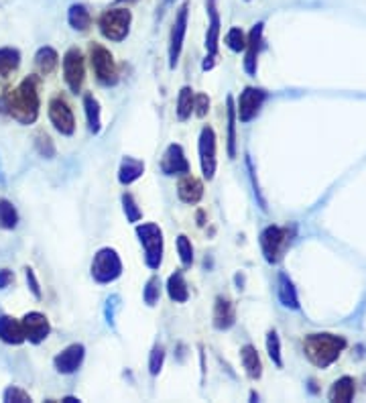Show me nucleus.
<instances>
[{
	"instance_id": "nucleus-1",
	"label": "nucleus",
	"mask_w": 366,
	"mask_h": 403,
	"mask_svg": "<svg viewBox=\"0 0 366 403\" xmlns=\"http://www.w3.org/2000/svg\"><path fill=\"white\" fill-rule=\"evenodd\" d=\"M0 110L8 112L21 125H33L39 116V90L37 78L29 76L18 83V88L0 98Z\"/></svg>"
},
{
	"instance_id": "nucleus-2",
	"label": "nucleus",
	"mask_w": 366,
	"mask_h": 403,
	"mask_svg": "<svg viewBox=\"0 0 366 403\" xmlns=\"http://www.w3.org/2000/svg\"><path fill=\"white\" fill-rule=\"evenodd\" d=\"M344 348H346V340L336 334H309L303 340L305 356L319 369H326L334 361H338Z\"/></svg>"
},
{
	"instance_id": "nucleus-3",
	"label": "nucleus",
	"mask_w": 366,
	"mask_h": 403,
	"mask_svg": "<svg viewBox=\"0 0 366 403\" xmlns=\"http://www.w3.org/2000/svg\"><path fill=\"white\" fill-rule=\"evenodd\" d=\"M131 23H133V14L129 8H108L102 12L98 27L100 33L108 39V41H125L131 33Z\"/></svg>"
},
{
	"instance_id": "nucleus-4",
	"label": "nucleus",
	"mask_w": 366,
	"mask_h": 403,
	"mask_svg": "<svg viewBox=\"0 0 366 403\" xmlns=\"http://www.w3.org/2000/svg\"><path fill=\"white\" fill-rule=\"evenodd\" d=\"M90 273L94 277L96 283H112L116 281L120 275H122V261L118 257V252L110 246H104L100 248L96 255H94V261H92V267H90Z\"/></svg>"
},
{
	"instance_id": "nucleus-5",
	"label": "nucleus",
	"mask_w": 366,
	"mask_h": 403,
	"mask_svg": "<svg viewBox=\"0 0 366 403\" xmlns=\"http://www.w3.org/2000/svg\"><path fill=\"white\" fill-rule=\"evenodd\" d=\"M137 237L145 250L146 267L159 271L163 263V231L155 222H143L137 226Z\"/></svg>"
},
{
	"instance_id": "nucleus-6",
	"label": "nucleus",
	"mask_w": 366,
	"mask_h": 403,
	"mask_svg": "<svg viewBox=\"0 0 366 403\" xmlns=\"http://www.w3.org/2000/svg\"><path fill=\"white\" fill-rule=\"evenodd\" d=\"M90 62H92V70H94L96 80L100 81L102 86H114L118 81V70H116V64H114V55L106 47H102L98 43H92Z\"/></svg>"
},
{
	"instance_id": "nucleus-7",
	"label": "nucleus",
	"mask_w": 366,
	"mask_h": 403,
	"mask_svg": "<svg viewBox=\"0 0 366 403\" xmlns=\"http://www.w3.org/2000/svg\"><path fill=\"white\" fill-rule=\"evenodd\" d=\"M289 244V229L281 226H267L261 233V248L265 255V261L275 265L281 259V252Z\"/></svg>"
},
{
	"instance_id": "nucleus-8",
	"label": "nucleus",
	"mask_w": 366,
	"mask_h": 403,
	"mask_svg": "<svg viewBox=\"0 0 366 403\" xmlns=\"http://www.w3.org/2000/svg\"><path fill=\"white\" fill-rule=\"evenodd\" d=\"M187 18H189V2H183L175 14V23H173L171 37H169V68L171 70L177 66L181 49H183V41L187 33Z\"/></svg>"
},
{
	"instance_id": "nucleus-9",
	"label": "nucleus",
	"mask_w": 366,
	"mask_h": 403,
	"mask_svg": "<svg viewBox=\"0 0 366 403\" xmlns=\"http://www.w3.org/2000/svg\"><path fill=\"white\" fill-rule=\"evenodd\" d=\"M198 151H200V167H202V175L210 181L216 175V133L212 127H204L200 133V143H198Z\"/></svg>"
},
{
	"instance_id": "nucleus-10",
	"label": "nucleus",
	"mask_w": 366,
	"mask_h": 403,
	"mask_svg": "<svg viewBox=\"0 0 366 403\" xmlns=\"http://www.w3.org/2000/svg\"><path fill=\"white\" fill-rule=\"evenodd\" d=\"M267 100V92L261 90V88H244L238 96V106H236V114H238V120L242 125L250 122L252 118H257V114L261 112L263 104Z\"/></svg>"
},
{
	"instance_id": "nucleus-11",
	"label": "nucleus",
	"mask_w": 366,
	"mask_h": 403,
	"mask_svg": "<svg viewBox=\"0 0 366 403\" xmlns=\"http://www.w3.org/2000/svg\"><path fill=\"white\" fill-rule=\"evenodd\" d=\"M64 78L66 83L70 86L73 94L81 92V86L86 80V66H83V55L79 49H70L64 55Z\"/></svg>"
},
{
	"instance_id": "nucleus-12",
	"label": "nucleus",
	"mask_w": 366,
	"mask_h": 403,
	"mask_svg": "<svg viewBox=\"0 0 366 403\" xmlns=\"http://www.w3.org/2000/svg\"><path fill=\"white\" fill-rule=\"evenodd\" d=\"M49 118H51V125L55 127L57 133H62L64 137H72L73 131H75V118H73L72 108L66 100L53 98L49 102Z\"/></svg>"
},
{
	"instance_id": "nucleus-13",
	"label": "nucleus",
	"mask_w": 366,
	"mask_h": 403,
	"mask_svg": "<svg viewBox=\"0 0 366 403\" xmlns=\"http://www.w3.org/2000/svg\"><path fill=\"white\" fill-rule=\"evenodd\" d=\"M21 326H23V332H25V340H29L33 344L43 342L49 336V332H51V326H49L47 316L41 314V312H29V314H25V318L21 320Z\"/></svg>"
},
{
	"instance_id": "nucleus-14",
	"label": "nucleus",
	"mask_w": 366,
	"mask_h": 403,
	"mask_svg": "<svg viewBox=\"0 0 366 403\" xmlns=\"http://www.w3.org/2000/svg\"><path fill=\"white\" fill-rule=\"evenodd\" d=\"M161 171L169 177H175V175H187L189 173V163L185 159V153H183V147L177 145V143H171L165 153H163V159H161Z\"/></svg>"
},
{
	"instance_id": "nucleus-15",
	"label": "nucleus",
	"mask_w": 366,
	"mask_h": 403,
	"mask_svg": "<svg viewBox=\"0 0 366 403\" xmlns=\"http://www.w3.org/2000/svg\"><path fill=\"white\" fill-rule=\"evenodd\" d=\"M83 356H86L83 344L75 342V344H70L68 348H64V350L53 359V367H55V371L62 373V375H72V373H75V371L81 367Z\"/></svg>"
},
{
	"instance_id": "nucleus-16",
	"label": "nucleus",
	"mask_w": 366,
	"mask_h": 403,
	"mask_svg": "<svg viewBox=\"0 0 366 403\" xmlns=\"http://www.w3.org/2000/svg\"><path fill=\"white\" fill-rule=\"evenodd\" d=\"M263 23H257L248 37H246V57H244V72L248 76H254L257 74V57H259V51H261V43H263Z\"/></svg>"
},
{
	"instance_id": "nucleus-17",
	"label": "nucleus",
	"mask_w": 366,
	"mask_h": 403,
	"mask_svg": "<svg viewBox=\"0 0 366 403\" xmlns=\"http://www.w3.org/2000/svg\"><path fill=\"white\" fill-rule=\"evenodd\" d=\"M206 10H208V18H210L208 33H206V51H208V57L214 60L218 55L220 41V14L216 0H206Z\"/></svg>"
},
{
	"instance_id": "nucleus-18",
	"label": "nucleus",
	"mask_w": 366,
	"mask_h": 403,
	"mask_svg": "<svg viewBox=\"0 0 366 403\" xmlns=\"http://www.w3.org/2000/svg\"><path fill=\"white\" fill-rule=\"evenodd\" d=\"M177 196L183 204H198L204 198V183L187 173L177 183Z\"/></svg>"
},
{
	"instance_id": "nucleus-19",
	"label": "nucleus",
	"mask_w": 366,
	"mask_h": 403,
	"mask_svg": "<svg viewBox=\"0 0 366 403\" xmlns=\"http://www.w3.org/2000/svg\"><path fill=\"white\" fill-rule=\"evenodd\" d=\"M236 322V310H234V304L228 300V298H216V304H214V328L216 330H228L232 328Z\"/></svg>"
},
{
	"instance_id": "nucleus-20",
	"label": "nucleus",
	"mask_w": 366,
	"mask_h": 403,
	"mask_svg": "<svg viewBox=\"0 0 366 403\" xmlns=\"http://www.w3.org/2000/svg\"><path fill=\"white\" fill-rule=\"evenodd\" d=\"M0 340L6 344H23L25 342V332L23 326L12 316H0Z\"/></svg>"
},
{
	"instance_id": "nucleus-21",
	"label": "nucleus",
	"mask_w": 366,
	"mask_h": 403,
	"mask_svg": "<svg viewBox=\"0 0 366 403\" xmlns=\"http://www.w3.org/2000/svg\"><path fill=\"white\" fill-rule=\"evenodd\" d=\"M145 173V163L135 157H122L120 167H118V181L122 185H131L133 181H137L141 175Z\"/></svg>"
},
{
	"instance_id": "nucleus-22",
	"label": "nucleus",
	"mask_w": 366,
	"mask_h": 403,
	"mask_svg": "<svg viewBox=\"0 0 366 403\" xmlns=\"http://www.w3.org/2000/svg\"><path fill=\"white\" fill-rule=\"evenodd\" d=\"M167 296L175 304H185L189 300V289H187V283H185V277H183L181 271H175V273L169 275V279H167Z\"/></svg>"
},
{
	"instance_id": "nucleus-23",
	"label": "nucleus",
	"mask_w": 366,
	"mask_h": 403,
	"mask_svg": "<svg viewBox=\"0 0 366 403\" xmlns=\"http://www.w3.org/2000/svg\"><path fill=\"white\" fill-rule=\"evenodd\" d=\"M240 359H242V367H244L246 375L252 381L261 379V375H263V363H261V356H259V352H257V348L252 344H246V346L240 348Z\"/></svg>"
},
{
	"instance_id": "nucleus-24",
	"label": "nucleus",
	"mask_w": 366,
	"mask_h": 403,
	"mask_svg": "<svg viewBox=\"0 0 366 403\" xmlns=\"http://www.w3.org/2000/svg\"><path fill=\"white\" fill-rule=\"evenodd\" d=\"M83 110H86V120H88L90 133L98 135L102 131V110H100V102L94 98V94L83 96Z\"/></svg>"
},
{
	"instance_id": "nucleus-25",
	"label": "nucleus",
	"mask_w": 366,
	"mask_h": 403,
	"mask_svg": "<svg viewBox=\"0 0 366 403\" xmlns=\"http://www.w3.org/2000/svg\"><path fill=\"white\" fill-rule=\"evenodd\" d=\"M35 66L39 70L41 76H49L57 70L60 66V55L53 47H41L37 53H35Z\"/></svg>"
},
{
	"instance_id": "nucleus-26",
	"label": "nucleus",
	"mask_w": 366,
	"mask_h": 403,
	"mask_svg": "<svg viewBox=\"0 0 366 403\" xmlns=\"http://www.w3.org/2000/svg\"><path fill=\"white\" fill-rule=\"evenodd\" d=\"M354 379L352 377H342L338 379L332 389H330V402H340V403H348L354 400V393H356V387H354Z\"/></svg>"
},
{
	"instance_id": "nucleus-27",
	"label": "nucleus",
	"mask_w": 366,
	"mask_h": 403,
	"mask_svg": "<svg viewBox=\"0 0 366 403\" xmlns=\"http://www.w3.org/2000/svg\"><path fill=\"white\" fill-rule=\"evenodd\" d=\"M68 23L75 31H88L92 25V14L83 4H72L68 10Z\"/></svg>"
},
{
	"instance_id": "nucleus-28",
	"label": "nucleus",
	"mask_w": 366,
	"mask_h": 403,
	"mask_svg": "<svg viewBox=\"0 0 366 403\" xmlns=\"http://www.w3.org/2000/svg\"><path fill=\"white\" fill-rule=\"evenodd\" d=\"M21 66V53L18 49L12 47H2L0 49V78H8L16 68Z\"/></svg>"
},
{
	"instance_id": "nucleus-29",
	"label": "nucleus",
	"mask_w": 366,
	"mask_h": 403,
	"mask_svg": "<svg viewBox=\"0 0 366 403\" xmlns=\"http://www.w3.org/2000/svg\"><path fill=\"white\" fill-rule=\"evenodd\" d=\"M277 294H279V302L285 308H289V310H297L299 308L297 291H295L291 279L287 275H279V289H277Z\"/></svg>"
},
{
	"instance_id": "nucleus-30",
	"label": "nucleus",
	"mask_w": 366,
	"mask_h": 403,
	"mask_svg": "<svg viewBox=\"0 0 366 403\" xmlns=\"http://www.w3.org/2000/svg\"><path fill=\"white\" fill-rule=\"evenodd\" d=\"M226 106H228V155L230 159L236 157V106H234V98L228 96L226 98Z\"/></svg>"
},
{
	"instance_id": "nucleus-31",
	"label": "nucleus",
	"mask_w": 366,
	"mask_h": 403,
	"mask_svg": "<svg viewBox=\"0 0 366 403\" xmlns=\"http://www.w3.org/2000/svg\"><path fill=\"white\" fill-rule=\"evenodd\" d=\"M194 112V90L189 86H183L177 96V118L187 120Z\"/></svg>"
},
{
	"instance_id": "nucleus-32",
	"label": "nucleus",
	"mask_w": 366,
	"mask_h": 403,
	"mask_svg": "<svg viewBox=\"0 0 366 403\" xmlns=\"http://www.w3.org/2000/svg\"><path fill=\"white\" fill-rule=\"evenodd\" d=\"M16 224H18L16 208L8 200L0 198V226L6 229V231H12V229H16Z\"/></svg>"
},
{
	"instance_id": "nucleus-33",
	"label": "nucleus",
	"mask_w": 366,
	"mask_h": 403,
	"mask_svg": "<svg viewBox=\"0 0 366 403\" xmlns=\"http://www.w3.org/2000/svg\"><path fill=\"white\" fill-rule=\"evenodd\" d=\"M122 210H125V216L131 224H137L143 218V212H141L133 194H122Z\"/></svg>"
},
{
	"instance_id": "nucleus-34",
	"label": "nucleus",
	"mask_w": 366,
	"mask_h": 403,
	"mask_svg": "<svg viewBox=\"0 0 366 403\" xmlns=\"http://www.w3.org/2000/svg\"><path fill=\"white\" fill-rule=\"evenodd\" d=\"M159 298H161V279L157 275H153L146 281L145 289H143V300H145V304L148 308H153V306H157Z\"/></svg>"
},
{
	"instance_id": "nucleus-35",
	"label": "nucleus",
	"mask_w": 366,
	"mask_h": 403,
	"mask_svg": "<svg viewBox=\"0 0 366 403\" xmlns=\"http://www.w3.org/2000/svg\"><path fill=\"white\" fill-rule=\"evenodd\" d=\"M267 352L271 356V361L281 369L283 367V359H281V340H279V334L275 330H271L267 334Z\"/></svg>"
},
{
	"instance_id": "nucleus-36",
	"label": "nucleus",
	"mask_w": 366,
	"mask_h": 403,
	"mask_svg": "<svg viewBox=\"0 0 366 403\" xmlns=\"http://www.w3.org/2000/svg\"><path fill=\"white\" fill-rule=\"evenodd\" d=\"M226 45H228L230 51L240 53V51H244V47H246V35H244L238 27H232V29L226 33Z\"/></svg>"
},
{
	"instance_id": "nucleus-37",
	"label": "nucleus",
	"mask_w": 366,
	"mask_h": 403,
	"mask_svg": "<svg viewBox=\"0 0 366 403\" xmlns=\"http://www.w3.org/2000/svg\"><path fill=\"white\" fill-rule=\"evenodd\" d=\"M177 252H179V259H181L183 267H192L194 265V246H192V241L185 235L177 237Z\"/></svg>"
},
{
	"instance_id": "nucleus-38",
	"label": "nucleus",
	"mask_w": 366,
	"mask_h": 403,
	"mask_svg": "<svg viewBox=\"0 0 366 403\" xmlns=\"http://www.w3.org/2000/svg\"><path fill=\"white\" fill-rule=\"evenodd\" d=\"M35 147H37V153H39L41 157H45V159H53V157H55V145H53V141H51L49 135L39 133V135L35 137Z\"/></svg>"
},
{
	"instance_id": "nucleus-39",
	"label": "nucleus",
	"mask_w": 366,
	"mask_h": 403,
	"mask_svg": "<svg viewBox=\"0 0 366 403\" xmlns=\"http://www.w3.org/2000/svg\"><path fill=\"white\" fill-rule=\"evenodd\" d=\"M163 361H165V348L161 344H155L153 350H151V356H148V373L153 377H157L163 369Z\"/></svg>"
},
{
	"instance_id": "nucleus-40",
	"label": "nucleus",
	"mask_w": 366,
	"mask_h": 403,
	"mask_svg": "<svg viewBox=\"0 0 366 403\" xmlns=\"http://www.w3.org/2000/svg\"><path fill=\"white\" fill-rule=\"evenodd\" d=\"M118 310H120V296H110L106 300V308H104V316H106V322L110 328H114V320H116Z\"/></svg>"
},
{
	"instance_id": "nucleus-41",
	"label": "nucleus",
	"mask_w": 366,
	"mask_h": 403,
	"mask_svg": "<svg viewBox=\"0 0 366 403\" xmlns=\"http://www.w3.org/2000/svg\"><path fill=\"white\" fill-rule=\"evenodd\" d=\"M2 400L6 403H29L31 402V395L25 393V391L18 389V387H8V389L4 391Z\"/></svg>"
},
{
	"instance_id": "nucleus-42",
	"label": "nucleus",
	"mask_w": 366,
	"mask_h": 403,
	"mask_svg": "<svg viewBox=\"0 0 366 403\" xmlns=\"http://www.w3.org/2000/svg\"><path fill=\"white\" fill-rule=\"evenodd\" d=\"M208 110H210V98H208V94L194 96V112H196V116L204 118L208 114Z\"/></svg>"
},
{
	"instance_id": "nucleus-43",
	"label": "nucleus",
	"mask_w": 366,
	"mask_h": 403,
	"mask_svg": "<svg viewBox=\"0 0 366 403\" xmlns=\"http://www.w3.org/2000/svg\"><path fill=\"white\" fill-rule=\"evenodd\" d=\"M25 275H27L29 289L33 291V296H35L37 300H41V298H43V294H41V285H39V281H37V277H35V271H33L31 267H27V269H25Z\"/></svg>"
},
{
	"instance_id": "nucleus-44",
	"label": "nucleus",
	"mask_w": 366,
	"mask_h": 403,
	"mask_svg": "<svg viewBox=\"0 0 366 403\" xmlns=\"http://www.w3.org/2000/svg\"><path fill=\"white\" fill-rule=\"evenodd\" d=\"M12 281H14L12 271H8V269H0V289H6Z\"/></svg>"
},
{
	"instance_id": "nucleus-45",
	"label": "nucleus",
	"mask_w": 366,
	"mask_h": 403,
	"mask_svg": "<svg viewBox=\"0 0 366 403\" xmlns=\"http://www.w3.org/2000/svg\"><path fill=\"white\" fill-rule=\"evenodd\" d=\"M198 224H200V226L206 224V222H204V212H198Z\"/></svg>"
},
{
	"instance_id": "nucleus-46",
	"label": "nucleus",
	"mask_w": 366,
	"mask_h": 403,
	"mask_svg": "<svg viewBox=\"0 0 366 403\" xmlns=\"http://www.w3.org/2000/svg\"><path fill=\"white\" fill-rule=\"evenodd\" d=\"M64 402H66V403H77V402H79V400H75V398H66Z\"/></svg>"
},
{
	"instance_id": "nucleus-47",
	"label": "nucleus",
	"mask_w": 366,
	"mask_h": 403,
	"mask_svg": "<svg viewBox=\"0 0 366 403\" xmlns=\"http://www.w3.org/2000/svg\"><path fill=\"white\" fill-rule=\"evenodd\" d=\"M4 183V171H2V165H0V185Z\"/></svg>"
},
{
	"instance_id": "nucleus-48",
	"label": "nucleus",
	"mask_w": 366,
	"mask_h": 403,
	"mask_svg": "<svg viewBox=\"0 0 366 403\" xmlns=\"http://www.w3.org/2000/svg\"><path fill=\"white\" fill-rule=\"evenodd\" d=\"M171 2H173V0H163V6H169Z\"/></svg>"
},
{
	"instance_id": "nucleus-49",
	"label": "nucleus",
	"mask_w": 366,
	"mask_h": 403,
	"mask_svg": "<svg viewBox=\"0 0 366 403\" xmlns=\"http://www.w3.org/2000/svg\"><path fill=\"white\" fill-rule=\"evenodd\" d=\"M118 2L122 4V2H137V0H118Z\"/></svg>"
}]
</instances>
